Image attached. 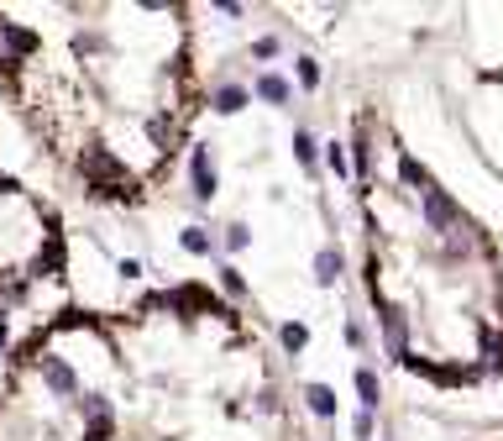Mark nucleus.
<instances>
[{"mask_svg": "<svg viewBox=\"0 0 503 441\" xmlns=\"http://www.w3.org/2000/svg\"><path fill=\"white\" fill-rule=\"evenodd\" d=\"M85 400V441H111V400L105 394H79Z\"/></svg>", "mask_w": 503, "mask_h": 441, "instance_id": "nucleus-5", "label": "nucleus"}, {"mask_svg": "<svg viewBox=\"0 0 503 441\" xmlns=\"http://www.w3.org/2000/svg\"><path fill=\"white\" fill-rule=\"evenodd\" d=\"M189 189H194L200 205H210L215 189H220V174H215V153H210V142H194V148H189Z\"/></svg>", "mask_w": 503, "mask_h": 441, "instance_id": "nucleus-2", "label": "nucleus"}, {"mask_svg": "<svg viewBox=\"0 0 503 441\" xmlns=\"http://www.w3.org/2000/svg\"><path fill=\"white\" fill-rule=\"evenodd\" d=\"M356 394H362V410H378V394H383V389H378V374H373V368H356Z\"/></svg>", "mask_w": 503, "mask_h": 441, "instance_id": "nucleus-13", "label": "nucleus"}, {"mask_svg": "<svg viewBox=\"0 0 503 441\" xmlns=\"http://www.w3.org/2000/svg\"><path fill=\"white\" fill-rule=\"evenodd\" d=\"M399 179H404V184H415L419 194L430 189V174H425V168H419V163H415V158H409V153L399 158Z\"/></svg>", "mask_w": 503, "mask_h": 441, "instance_id": "nucleus-16", "label": "nucleus"}, {"mask_svg": "<svg viewBox=\"0 0 503 441\" xmlns=\"http://www.w3.org/2000/svg\"><path fill=\"white\" fill-rule=\"evenodd\" d=\"M341 268H346L341 248H320V252H315V284H336V279H341Z\"/></svg>", "mask_w": 503, "mask_h": 441, "instance_id": "nucleus-10", "label": "nucleus"}, {"mask_svg": "<svg viewBox=\"0 0 503 441\" xmlns=\"http://www.w3.org/2000/svg\"><path fill=\"white\" fill-rule=\"evenodd\" d=\"M294 74H299V85H304V90H315V85H320V63H315V58H294Z\"/></svg>", "mask_w": 503, "mask_h": 441, "instance_id": "nucleus-20", "label": "nucleus"}, {"mask_svg": "<svg viewBox=\"0 0 503 441\" xmlns=\"http://www.w3.org/2000/svg\"><path fill=\"white\" fill-rule=\"evenodd\" d=\"M247 100H252V90H247V85H215V90H210V111L237 116V111H247Z\"/></svg>", "mask_w": 503, "mask_h": 441, "instance_id": "nucleus-8", "label": "nucleus"}, {"mask_svg": "<svg viewBox=\"0 0 503 441\" xmlns=\"http://www.w3.org/2000/svg\"><path fill=\"white\" fill-rule=\"evenodd\" d=\"M346 342H352V346H362V342H367V331H362L356 320H346Z\"/></svg>", "mask_w": 503, "mask_h": 441, "instance_id": "nucleus-25", "label": "nucleus"}, {"mask_svg": "<svg viewBox=\"0 0 503 441\" xmlns=\"http://www.w3.org/2000/svg\"><path fill=\"white\" fill-rule=\"evenodd\" d=\"M178 248L189 252V257H210V252H215V237H210L205 226H184V231H178Z\"/></svg>", "mask_w": 503, "mask_h": 441, "instance_id": "nucleus-11", "label": "nucleus"}, {"mask_svg": "<svg viewBox=\"0 0 503 441\" xmlns=\"http://www.w3.org/2000/svg\"><path fill=\"white\" fill-rule=\"evenodd\" d=\"M11 342V326H5V320H0V346Z\"/></svg>", "mask_w": 503, "mask_h": 441, "instance_id": "nucleus-26", "label": "nucleus"}, {"mask_svg": "<svg viewBox=\"0 0 503 441\" xmlns=\"http://www.w3.org/2000/svg\"><path fill=\"white\" fill-rule=\"evenodd\" d=\"M220 289H226V300H247V279H241V274L231 268V263L220 268Z\"/></svg>", "mask_w": 503, "mask_h": 441, "instance_id": "nucleus-18", "label": "nucleus"}, {"mask_svg": "<svg viewBox=\"0 0 503 441\" xmlns=\"http://www.w3.org/2000/svg\"><path fill=\"white\" fill-rule=\"evenodd\" d=\"M148 137L157 142V153H174V116H152Z\"/></svg>", "mask_w": 503, "mask_h": 441, "instance_id": "nucleus-14", "label": "nucleus"}, {"mask_svg": "<svg viewBox=\"0 0 503 441\" xmlns=\"http://www.w3.org/2000/svg\"><path fill=\"white\" fill-rule=\"evenodd\" d=\"M42 383H48L58 400H79V374H74V363H63V357H42Z\"/></svg>", "mask_w": 503, "mask_h": 441, "instance_id": "nucleus-6", "label": "nucleus"}, {"mask_svg": "<svg viewBox=\"0 0 503 441\" xmlns=\"http://www.w3.org/2000/svg\"><path fill=\"white\" fill-rule=\"evenodd\" d=\"M252 58H278V37H257V42H252Z\"/></svg>", "mask_w": 503, "mask_h": 441, "instance_id": "nucleus-22", "label": "nucleus"}, {"mask_svg": "<svg viewBox=\"0 0 503 441\" xmlns=\"http://www.w3.org/2000/svg\"><path fill=\"white\" fill-rule=\"evenodd\" d=\"M326 163H330V174H336V179H346V174H352V158H346L341 142H330V148H326Z\"/></svg>", "mask_w": 503, "mask_h": 441, "instance_id": "nucleus-19", "label": "nucleus"}, {"mask_svg": "<svg viewBox=\"0 0 503 441\" xmlns=\"http://www.w3.org/2000/svg\"><path fill=\"white\" fill-rule=\"evenodd\" d=\"M419 211H425V226H430V231H441V237H451V231L462 226V205H456L445 189H436V184L419 194Z\"/></svg>", "mask_w": 503, "mask_h": 441, "instance_id": "nucleus-3", "label": "nucleus"}, {"mask_svg": "<svg viewBox=\"0 0 503 441\" xmlns=\"http://www.w3.org/2000/svg\"><path fill=\"white\" fill-rule=\"evenodd\" d=\"M294 158H299V168H304V174H315V163H320V148H315V137H310L304 126L294 131Z\"/></svg>", "mask_w": 503, "mask_h": 441, "instance_id": "nucleus-12", "label": "nucleus"}, {"mask_svg": "<svg viewBox=\"0 0 503 441\" xmlns=\"http://www.w3.org/2000/svg\"><path fill=\"white\" fill-rule=\"evenodd\" d=\"M352 436H356V441H373V410H356V420H352Z\"/></svg>", "mask_w": 503, "mask_h": 441, "instance_id": "nucleus-21", "label": "nucleus"}, {"mask_svg": "<svg viewBox=\"0 0 503 441\" xmlns=\"http://www.w3.org/2000/svg\"><path fill=\"white\" fill-rule=\"evenodd\" d=\"M220 242H226V252H241V248H247V242H252V226H247V220H231Z\"/></svg>", "mask_w": 503, "mask_h": 441, "instance_id": "nucleus-17", "label": "nucleus"}, {"mask_svg": "<svg viewBox=\"0 0 503 441\" xmlns=\"http://www.w3.org/2000/svg\"><path fill=\"white\" fill-rule=\"evenodd\" d=\"M252 94H257V100H267V105H289V100H294V85H289L283 74H273V68H267V74H257Z\"/></svg>", "mask_w": 503, "mask_h": 441, "instance_id": "nucleus-7", "label": "nucleus"}, {"mask_svg": "<svg viewBox=\"0 0 503 441\" xmlns=\"http://www.w3.org/2000/svg\"><path fill=\"white\" fill-rule=\"evenodd\" d=\"M278 342H283V352H304L310 346V326H299V320L278 326Z\"/></svg>", "mask_w": 503, "mask_h": 441, "instance_id": "nucleus-15", "label": "nucleus"}, {"mask_svg": "<svg viewBox=\"0 0 503 441\" xmlns=\"http://www.w3.org/2000/svg\"><path fill=\"white\" fill-rule=\"evenodd\" d=\"M215 16H231V22H237V16H247V5H241V0H215Z\"/></svg>", "mask_w": 503, "mask_h": 441, "instance_id": "nucleus-23", "label": "nucleus"}, {"mask_svg": "<svg viewBox=\"0 0 503 441\" xmlns=\"http://www.w3.org/2000/svg\"><path fill=\"white\" fill-rule=\"evenodd\" d=\"M121 279H142V263H137V257H121Z\"/></svg>", "mask_w": 503, "mask_h": 441, "instance_id": "nucleus-24", "label": "nucleus"}, {"mask_svg": "<svg viewBox=\"0 0 503 441\" xmlns=\"http://www.w3.org/2000/svg\"><path fill=\"white\" fill-rule=\"evenodd\" d=\"M383 346L393 363H409V315L399 305H383Z\"/></svg>", "mask_w": 503, "mask_h": 441, "instance_id": "nucleus-4", "label": "nucleus"}, {"mask_svg": "<svg viewBox=\"0 0 503 441\" xmlns=\"http://www.w3.org/2000/svg\"><path fill=\"white\" fill-rule=\"evenodd\" d=\"M31 53H37V32H27L22 22H5V16H0V79L16 74L22 58H31Z\"/></svg>", "mask_w": 503, "mask_h": 441, "instance_id": "nucleus-1", "label": "nucleus"}, {"mask_svg": "<svg viewBox=\"0 0 503 441\" xmlns=\"http://www.w3.org/2000/svg\"><path fill=\"white\" fill-rule=\"evenodd\" d=\"M304 405H310V415L330 420V415H336V389H330V383H304Z\"/></svg>", "mask_w": 503, "mask_h": 441, "instance_id": "nucleus-9", "label": "nucleus"}]
</instances>
